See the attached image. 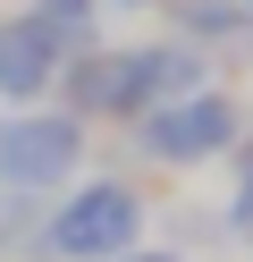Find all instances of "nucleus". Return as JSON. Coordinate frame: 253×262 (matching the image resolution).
Wrapping results in <instances>:
<instances>
[{"instance_id":"f257e3e1","label":"nucleus","mask_w":253,"mask_h":262,"mask_svg":"<svg viewBox=\"0 0 253 262\" xmlns=\"http://www.w3.org/2000/svg\"><path fill=\"white\" fill-rule=\"evenodd\" d=\"M177 93H202V51L194 42H135V51H76V119L84 110H118V119H152Z\"/></svg>"},{"instance_id":"f03ea898","label":"nucleus","mask_w":253,"mask_h":262,"mask_svg":"<svg viewBox=\"0 0 253 262\" xmlns=\"http://www.w3.org/2000/svg\"><path fill=\"white\" fill-rule=\"evenodd\" d=\"M135 237H144V194L118 186V178H93L51 211V254L59 262H118Z\"/></svg>"},{"instance_id":"7ed1b4c3","label":"nucleus","mask_w":253,"mask_h":262,"mask_svg":"<svg viewBox=\"0 0 253 262\" xmlns=\"http://www.w3.org/2000/svg\"><path fill=\"white\" fill-rule=\"evenodd\" d=\"M84 161V119L76 110H26V119H0V186L42 194L59 186Z\"/></svg>"},{"instance_id":"20e7f679","label":"nucleus","mask_w":253,"mask_h":262,"mask_svg":"<svg viewBox=\"0 0 253 262\" xmlns=\"http://www.w3.org/2000/svg\"><path fill=\"white\" fill-rule=\"evenodd\" d=\"M236 136H245V119H236V102L228 93H177V102H160L144 119V144L160 161H177V169H194V161H211V152H236Z\"/></svg>"},{"instance_id":"39448f33","label":"nucleus","mask_w":253,"mask_h":262,"mask_svg":"<svg viewBox=\"0 0 253 262\" xmlns=\"http://www.w3.org/2000/svg\"><path fill=\"white\" fill-rule=\"evenodd\" d=\"M51 76H59V51H51L26 17H9L0 26V93H9V102H42Z\"/></svg>"},{"instance_id":"423d86ee","label":"nucleus","mask_w":253,"mask_h":262,"mask_svg":"<svg viewBox=\"0 0 253 262\" xmlns=\"http://www.w3.org/2000/svg\"><path fill=\"white\" fill-rule=\"evenodd\" d=\"M26 26H34L59 59H76V51H93V42H101V0H34Z\"/></svg>"},{"instance_id":"0eeeda50","label":"nucleus","mask_w":253,"mask_h":262,"mask_svg":"<svg viewBox=\"0 0 253 262\" xmlns=\"http://www.w3.org/2000/svg\"><path fill=\"white\" fill-rule=\"evenodd\" d=\"M169 9H177V26H186L177 42H194V51H202L211 34H236V26H245V9H236V0H169Z\"/></svg>"},{"instance_id":"6e6552de","label":"nucleus","mask_w":253,"mask_h":262,"mask_svg":"<svg viewBox=\"0 0 253 262\" xmlns=\"http://www.w3.org/2000/svg\"><path fill=\"white\" fill-rule=\"evenodd\" d=\"M228 220L253 237V144H245V169H236V203H228Z\"/></svg>"},{"instance_id":"1a4fd4ad","label":"nucleus","mask_w":253,"mask_h":262,"mask_svg":"<svg viewBox=\"0 0 253 262\" xmlns=\"http://www.w3.org/2000/svg\"><path fill=\"white\" fill-rule=\"evenodd\" d=\"M118 262H177V254H144V245H127V254H118Z\"/></svg>"},{"instance_id":"9d476101","label":"nucleus","mask_w":253,"mask_h":262,"mask_svg":"<svg viewBox=\"0 0 253 262\" xmlns=\"http://www.w3.org/2000/svg\"><path fill=\"white\" fill-rule=\"evenodd\" d=\"M236 9H245V26H253V0H236Z\"/></svg>"},{"instance_id":"9b49d317","label":"nucleus","mask_w":253,"mask_h":262,"mask_svg":"<svg viewBox=\"0 0 253 262\" xmlns=\"http://www.w3.org/2000/svg\"><path fill=\"white\" fill-rule=\"evenodd\" d=\"M127 9H152V0H127Z\"/></svg>"}]
</instances>
